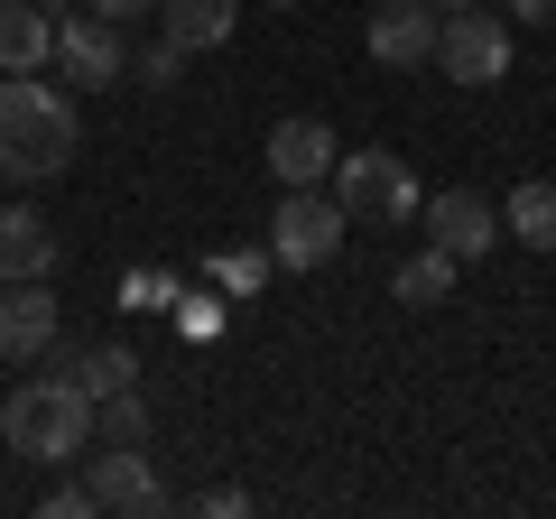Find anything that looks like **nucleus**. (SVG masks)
Masks as SVG:
<instances>
[{
  "label": "nucleus",
  "instance_id": "4468645a",
  "mask_svg": "<svg viewBox=\"0 0 556 519\" xmlns=\"http://www.w3.org/2000/svg\"><path fill=\"white\" fill-rule=\"evenodd\" d=\"M232 28H241V0H159V38L186 56H214Z\"/></svg>",
  "mask_w": 556,
  "mask_h": 519
},
{
  "label": "nucleus",
  "instance_id": "9b49d317",
  "mask_svg": "<svg viewBox=\"0 0 556 519\" xmlns=\"http://www.w3.org/2000/svg\"><path fill=\"white\" fill-rule=\"evenodd\" d=\"M56 260H65V241L38 204H0V288L10 279H56Z\"/></svg>",
  "mask_w": 556,
  "mask_h": 519
},
{
  "label": "nucleus",
  "instance_id": "f3484780",
  "mask_svg": "<svg viewBox=\"0 0 556 519\" xmlns=\"http://www.w3.org/2000/svg\"><path fill=\"white\" fill-rule=\"evenodd\" d=\"M56 371L65 380H75V390H84V400H121V390H139V362L130 353H121V343H93V353H75V362H56Z\"/></svg>",
  "mask_w": 556,
  "mask_h": 519
},
{
  "label": "nucleus",
  "instance_id": "20e7f679",
  "mask_svg": "<svg viewBox=\"0 0 556 519\" xmlns=\"http://www.w3.org/2000/svg\"><path fill=\"white\" fill-rule=\"evenodd\" d=\"M343 232H353V214H343L325 186H278V223H269L278 269H325V260L343 251Z\"/></svg>",
  "mask_w": 556,
  "mask_h": 519
},
{
  "label": "nucleus",
  "instance_id": "bb28decb",
  "mask_svg": "<svg viewBox=\"0 0 556 519\" xmlns=\"http://www.w3.org/2000/svg\"><path fill=\"white\" fill-rule=\"evenodd\" d=\"M427 10H437V20H445V10H473V0H427Z\"/></svg>",
  "mask_w": 556,
  "mask_h": 519
},
{
  "label": "nucleus",
  "instance_id": "dca6fc26",
  "mask_svg": "<svg viewBox=\"0 0 556 519\" xmlns=\"http://www.w3.org/2000/svg\"><path fill=\"white\" fill-rule=\"evenodd\" d=\"M455 269H464V260L427 241V251H408V260H399L390 298H399V306H445V298H455Z\"/></svg>",
  "mask_w": 556,
  "mask_h": 519
},
{
  "label": "nucleus",
  "instance_id": "423d86ee",
  "mask_svg": "<svg viewBox=\"0 0 556 519\" xmlns=\"http://www.w3.org/2000/svg\"><path fill=\"white\" fill-rule=\"evenodd\" d=\"M84 482H93V510H112V519H159L167 510V482L149 464V445H93Z\"/></svg>",
  "mask_w": 556,
  "mask_h": 519
},
{
  "label": "nucleus",
  "instance_id": "39448f33",
  "mask_svg": "<svg viewBox=\"0 0 556 519\" xmlns=\"http://www.w3.org/2000/svg\"><path fill=\"white\" fill-rule=\"evenodd\" d=\"M437 65H445V84H464V93H482V84H501L510 75V20H492V10H445L437 20Z\"/></svg>",
  "mask_w": 556,
  "mask_h": 519
},
{
  "label": "nucleus",
  "instance_id": "9d476101",
  "mask_svg": "<svg viewBox=\"0 0 556 519\" xmlns=\"http://www.w3.org/2000/svg\"><path fill=\"white\" fill-rule=\"evenodd\" d=\"M417 214H427V241H437V251H455L464 269H473V260L501 241V214L473 195V186H445V195H427Z\"/></svg>",
  "mask_w": 556,
  "mask_h": 519
},
{
  "label": "nucleus",
  "instance_id": "b1692460",
  "mask_svg": "<svg viewBox=\"0 0 556 519\" xmlns=\"http://www.w3.org/2000/svg\"><path fill=\"white\" fill-rule=\"evenodd\" d=\"M93 20H112V28H130V20H159V0H84Z\"/></svg>",
  "mask_w": 556,
  "mask_h": 519
},
{
  "label": "nucleus",
  "instance_id": "1a4fd4ad",
  "mask_svg": "<svg viewBox=\"0 0 556 519\" xmlns=\"http://www.w3.org/2000/svg\"><path fill=\"white\" fill-rule=\"evenodd\" d=\"M334 159H343V140L325 130L316 112H288L269 130V186H325V177H334Z\"/></svg>",
  "mask_w": 556,
  "mask_h": 519
},
{
  "label": "nucleus",
  "instance_id": "0eeeda50",
  "mask_svg": "<svg viewBox=\"0 0 556 519\" xmlns=\"http://www.w3.org/2000/svg\"><path fill=\"white\" fill-rule=\"evenodd\" d=\"M56 65L75 93H102V84L130 75V38L112 20H93V10H75V20H56Z\"/></svg>",
  "mask_w": 556,
  "mask_h": 519
},
{
  "label": "nucleus",
  "instance_id": "6ab92c4d",
  "mask_svg": "<svg viewBox=\"0 0 556 519\" xmlns=\"http://www.w3.org/2000/svg\"><path fill=\"white\" fill-rule=\"evenodd\" d=\"M93 445H149V408H139V390H121V400L93 408Z\"/></svg>",
  "mask_w": 556,
  "mask_h": 519
},
{
  "label": "nucleus",
  "instance_id": "cd10ccee",
  "mask_svg": "<svg viewBox=\"0 0 556 519\" xmlns=\"http://www.w3.org/2000/svg\"><path fill=\"white\" fill-rule=\"evenodd\" d=\"M269 10H298V0H269Z\"/></svg>",
  "mask_w": 556,
  "mask_h": 519
},
{
  "label": "nucleus",
  "instance_id": "4be33fe9",
  "mask_svg": "<svg viewBox=\"0 0 556 519\" xmlns=\"http://www.w3.org/2000/svg\"><path fill=\"white\" fill-rule=\"evenodd\" d=\"M167 316H177L186 343H214V334H223V298H186V288H177V306H167Z\"/></svg>",
  "mask_w": 556,
  "mask_h": 519
},
{
  "label": "nucleus",
  "instance_id": "f257e3e1",
  "mask_svg": "<svg viewBox=\"0 0 556 519\" xmlns=\"http://www.w3.org/2000/svg\"><path fill=\"white\" fill-rule=\"evenodd\" d=\"M75 149H84L75 84L0 75V177H10V186H47V177L75 167Z\"/></svg>",
  "mask_w": 556,
  "mask_h": 519
},
{
  "label": "nucleus",
  "instance_id": "a878e982",
  "mask_svg": "<svg viewBox=\"0 0 556 519\" xmlns=\"http://www.w3.org/2000/svg\"><path fill=\"white\" fill-rule=\"evenodd\" d=\"M195 510H204V519H241V510H251V492H241V482H223V492H204Z\"/></svg>",
  "mask_w": 556,
  "mask_h": 519
},
{
  "label": "nucleus",
  "instance_id": "6e6552de",
  "mask_svg": "<svg viewBox=\"0 0 556 519\" xmlns=\"http://www.w3.org/2000/svg\"><path fill=\"white\" fill-rule=\"evenodd\" d=\"M56 279H10L0 298V362H47L56 353Z\"/></svg>",
  "mask_w": 556,
  "mask_h": 519
},
{
  "label": "nucleus",
  "instance_id": "393cba45",
  "mask_svg": "<svg viewBox=\"0 0 556 519\" xmlns=\"http://www.w3.org/2000/svg\"><path fill=\"white\" fill-rule=\"evenodd\" d=\"M501 20L510 28H556V0H501Z\"/></svg>",
  "mask_w": 556,
  "mask_h": 519
},
{
  "label": "nucleus",
  "instance_id": "2eb2a0df",
  "mask_svg": "<svg viewBox=\"0 0 556 519\" xmlns=\"http://www.w3.org/2000/svg\"><path fill=\"white\" fill-rule=\"evenodd\" d=\"M501 232L529 241V251H556V177L510 186V204H501Z\"/></svg>",
  "mask_w": 556,
  "mask_h": 519
},
{
  "label": "nucleus",
  "instance_id": "aec40b11",
  "mask_svg": "<svg viewBox=\"0 0 556 519\" xmlns=\"http://www.w3.org/2000/svg\"><path fill=\"white\" fill-rule=\"evenodd\" d=\"M204 269H214V288H232V298H251V288H269V269H278V260H269V241H260V251H214Z\"/></svg>",
  "mask_w": 556,
  "mask_h": 519
},
{
  "label": "nucleus",
  "instance_id": "412c9836",
  "mask_svg": "<svg viewBox=\"0 0 556 519\" xmlns=\"http://www.w3.org/2000/svg\"><path fill=\"white\" fill-rule=\"evenodd\" d=\"M130 84H149V93H167V84H186V47H139V56H130Z\"/></svg>",
  "mask_w": 556,
  "mask_h": 519
},
{
  "label": "nucleus",
  "instance_id": "5701e85b",
  "mask_svg": "<svg viewBox=\"0 0 556 519\" xmlns=\"http://www.w3.org/2000/svg\"><path fill=\"white\" fill-rule=\"evenodd\" d=\"M38 519H93V482H56V492L38 501Z\"/></svg>",
  "mask_w": 556,
  "mask_h": 519
},
{
  "label": "nucleus",
  "instance_id": "a211bd4d",
  "mask_svg": "<svg viewBox=\"0 0 556 519\" xmlns=\"http://www.w3.org/2000/svg\"><path fill=\"white\" fill-rule=\"evenodd\" d=\"M112 306H130V316H167V306H177V269H121Z\"/></svg>",
  "mask_w": 556,
  "mask_h": 519
},
{
  "label": "nucleus",
  "instance_id": "f03ea898",
  "mask_svg": "<svg viewBox=\"0 0 556 519\" xmlns=\"http://www.w3.org/2000/svg\"><path fill=\"white\" fill-rule=\"evenodd\" d=\"M0 445L28 464H75L93 445V400H84L75 380H20L10 400H0Z\"/></svg>",
  "mask_w": 556,
  "mask_h": 519
},
{
  "label": "nucleus",
  "instance_id": "f8f14e48",
  "mask_svg": "<svg viewBox=\"0 0 556 519\" xmlns=\"http://www.w3.org/2000/svg\"><path fill=\"white\" fill-rule=\"evenodd\" d=\"M47 65H56V10L0 0V75H47Z\"/></svg>",
  "mask_w": 556,
  "mask_h": 519
},
{
  "label": "nucleus",
  "instance_id": "ddd939ff",
  "mask_svg": "<svg viewBox=\"0 0 556 519\" xmlns=\"http://www.w3.org/2000/svg\"><path fill=\"white\" fill-rule=\"evenodd\" d=\"M371 56L380 65H427L437 56V10L427 0H380L371 10Z\"/></svg>",
  "mask_w": 556,
  "mask_h": 519
},
{
  "label": "nucleus",
  "instance_id": "7ed1b4c3",
  "mask_svg": "<svg viewBox=\"0 0 556 519\" xmlns=\"http://www.w3.org/2000/svg\"><path fill=\"white\" fill-rule=\"evenodd\" d=\"M325 186H334V204L353 223H417V204H427V186L408 177L399 149H343Z\"/></svg>",
  "mask_w": 556,
  "mask_h": 519
}]
</instances>
